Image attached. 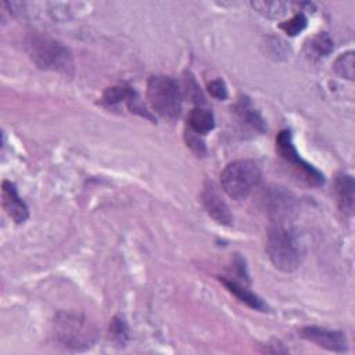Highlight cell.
Returning a JSON list of instances; mask_svg holds the SVG:
<instances>
[{"instance_id":"7a4b0ae2","label":"cell","mask_w":355,"mask_h":355,"mask_svg":"<svg viewBox=\"0 0 355 355\" xmlns=\"http://www.w3.org/2000/svg\"><path fill=\"white\" fill-rule=\"evenodd\" d=\"M26 51L33 64L44 71H53L64 75L73 73V57L68 47L58 40L40 33H31L25 42Z\"/></svg>"},{"instance_id":"44dd1931","label":"cell","mask_w":355,"mask_h":355,"mask_svg":"<svg viewBox=\"0 0 355 355\" xmlns=\"http://www.w3.org/2000/svg\"><path fill=\"white\" fill-rule=\"evenodd\" d=\"M207 89H208L209 94L218 100H225L227 97V87L222 79H214V80L208 82Z\"/></svg>"},{"instance_id":"9c48e42d","label":"cell","mask_w":355,"mask_h":355,"mask_svg":"<svg viewBox=\"0 0 355 355\" xmlns=\"http://www.w3.org/2000/svg\"><path fill=\"white\" fill-rule=\"evenodd\" d=\"M1 197H3V207L7 215L15 223H24L29 216V209L26 204L19 197L17 187L14 183L4 180L1 186Z\"/></svg>"},{"instance_id":"5bb4252c","label":"cell","mask_w":355,"mask_h":355,"mask_svg":"<svg viewBox=\"0 0 355 355\" xmlns=\"http://www.w3.org/2000/svg\"><path fill=\"white\" fill-rule=\"evenodd\" d=\"M189 125H190V129L194 132V133H200V135H205L208 132H211L215 126V118H214V114L205 108H201V107H197V108H193L191 112L189 114Z\"/></svg>"},{"instance_id":"7402d4cb","label":"cell","mask_w":355,"mask_h":355,"mask_svg":"<svg viewBox=\"0 0 355 355\" xmlns=\"http://www.w3.org/2000/svg\"><path fill=\"white\" fill-rule=\"evenodd\" d=\"M186 139H187V146H189L194 153H197L198 155L205 154V146H204V143H202L197 136H194L193 132H190V135H187Z\"/></svg>"},{"instance_id":"d6986e66","label":"cell","mask_w":355,"mask_h":355,"mask_svg":"<svg viewBox=\"0 0 355 355\" xmlns=\"http://www.w3.org/2000/svg\"><path fill=\"white\" fill-rule=\"evenodd\" d=\"M305 28H306V17L302 12L280 24V29H283L288 36H295L300 32H302Z\"/></svg>"},{"instance_id":"4fadbf2b","label":"cell","mask_w":355,"mask_h":355,"mask_svg":"<svg viewBox=\"0 0 355 355\" xmlns=\"http://www.w3.org/2000/svg\"><path fill=\"white\" fill-rule=\"evenodd\" d=\"M234 111L239 115V118L245 122L247 125H250L251 128L263 132L265 130V122L261 116V114L255 110V107L252 105L251 100L248 97H241L236 105H234Z\"/></svg>"},{"instance_id":"2e32d148","label":"cell","mask_w":355,"mask_h":355,"mask_svg":"<svg viewBox=\"0 0 355 355\" xmlns=\"http://www.w3.org/2000/svg\"><path fill=\"white\" fill-rule=\"evenodd\" d=\"M251 6L254 10H257L259 14L268 17V18H279L287 12L288 3L286 1H252Z\"/></svg>"},{"instance_id":"52a82bcc","label":"cell","mask_w":355,"mask_h":355,"mask_svg":"<svg viewBox=\"0 0 355 355\" xmlns=\"http://www.w3.org/2000/svg\"><path fill=\"white\" fill-rule=\"evenodd\" d=\"M300 337L331 352H345L348 349L347 337L340 330H330L320 326H305L298 331Z\"/></svg>"},{"instance_id":"ba28073f","label":"cell","mask_w":355,"mask_h":355,"mask_svg":"<svg viewBox=\"0 0 355 355\" xmlns=\"http://www.w3.org/2000/svg\"><path fill=\"white\" fill-rule=\"evenodd\" d=\"M201 202L207 214L212 219H215L218 223L226 225V226H230L233 223L232 212L212 182H205L201 193Z\"/></svg>"},{"instance_id":"5b68a950","label":"cell","mask_w":355,"mask_h":355,"mask_svg":"<svg viewBox=\"0 0 355 355\" xmlns=\"http://www.w3.org/2000/svg\"><path fill=\"white\" fill-rule=\"evenodd\" d=\"M147 98L153 110L162 118L175 119L182 111L180 89L169 76H151L147 82Z\"/></svg>"},{"instance_id":"e0dca14e","label":"cell","mask_w":355,"mask_h":355,"mask_svg":"<svg viewBox=\"0 0 355 355\" xmlns=\"http://www.w3.org/2000/svg\"><path fill=\"white\" fill-rule=\"evenodd\" d=\"M333 69L340 75L341 78H345L348 80H354L355 69H354V51L349 50L344 54H341L333 65Z\"/></svg>"},{"instance_id":"7c38bea8","label":"cell","mask_w":355,"mask_h":355,"mask_svg":"<svg viewBox=\"0 0 355 355\" xmlns=\"http://www.w3.org/2000/svg\"><path fill=\"white\" fill-rule=\"evenodd\" d=\"M219 280L227 288V291H230L233 295H236L247 306H250L255 311H262V312H265L268 309V305L257 294L250 291L247 287H243L237 282L229 280V279H225V277H220Z\"/></svg>"},{"instance_id":"8fae6325","label":"cell","mask_w":355,"mask_h":355,"mask_svg":"<svg viewBox=\"0 0 355 355\" xmlns=\"http://www.w3.org/2000/svg\"><path fill=\"white\" fill-rule=\"evenodd\" d=\"M338 208L345 215H352L355 205V183L351 175L341 173L336 178L334 184Z\"/></svg>"},{"instance_id":"ac0fdd59","label":"cell","mask_w":355,"mask_h":355,"mask_svg":"<svg viewBox=\"0 0 355 355\" xmlns=\"http://www.w3.org/2000/svg\"><path fill=\"white\" fill-rule=\"evenodd\" d=\"M135 90L128 86H112L108 87L103 94V101L107 104H116L119 101H128Z\"/></svg>"},{"instance_id":"3957f363","label":"cell","mask_w":355,"mask_h":355,"mask_svg":"<svg viewBox=\"0 0 355 355\" xmlns=\"http://www.w3.org/2000/svg\"><path fill=\"white\" fill-rule=\"evenodd\" d=\"M261 168L252 159H237L226 165L220 173L223 191L233 200L247 198L261 182Z\"/></svg>"},{"instance_id":"ffe728a7","label":"cell","mask_w":355,"mask_h":355,"mask_svg":"<svg viewBox=\"0 0 355 355\" xmlns=\"http://www.w3.org/2000/svg\"><path fill=\"white\" fill-rule=\"evenodd\" d=\"M110 330H111L112 336L121 343H125V340L128 338V326L122 318H118V316L114 318L111 322Z\"/></svg>"},{"instance_id":"30bf717a","label":"cell","mask_w":355,"mask_h":355,"mask_svg":"<svg viewBox=\"0 0 355 355\" xmlns=\"http://www.w3.org/2000/svg\"><path fill=\"white\" fill-rule=\"evenodd\" d=\"M295 198L283 187H272L268 191H265V207L268 211L275 215L277 219L287 218L290 212L294 211Z\"/></svg>"},{"instance_id":"9a60e30c","label":"cell","mask_w":355,"mask_h":355,"mask_svg":"<svg viewBox=\"0 0 355 355\" xmlns=\"http://www.w3.org/2000/svg\"><path fill=\"white\" fill-rule=\"evenodd\" d=\"M306 49H308V54H312L313 57H318V58L326 57L333 50V40L327 33L319 32L308 42Z\"/></svg>"},{"instance_id":"8992f818","label":"cell","mask_w":355,"mask_h":355,"mask_svg":"<svg viewBox=\"0 0 355 355\" xmlns=\"http://www.w3.org/2000/svg\"><path fill=\"white\" fill-rule=\"evenodd\" d=\"M276 151L280 154V157L286 162H290L293 165V168H295L300 172V175L308 184L322 186L324 183L323 173L300 157V154L297 153V148L293 143L291 132L288 129H283L277 133Z\"/></svg>"},{"instance_id":"6da1fadb","label":"cell","mask_w":355,"mask_h":355,"mask_svg":"<svg viewBox=\"0 0 355 355\" xmlns=\"http://www.w3.org/2000/svg\"><path fill=\"white\" fill-rule=\"evenodd\" d=\"M265 250L275 268L287 273L297 270L305 255L304 244L297 232L283 225L269 229Z\"/></svg>"},{"instance_id":"277c9868","label":"cell","mask_w":355,"mask_h":355,"mask_svg":"<svg viewBox=\"0 0 355 355\" xmlns=\"http://www.w3.org/2000/svg\"><path fill=\"white\" fill-rule=\"evenodd\" d=\"M54 336L64 348L83 351L93 345L96 340V330L79 315L58 313L54 319Z\"/></svg>"}]
</instances>
